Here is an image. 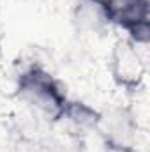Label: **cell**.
Returning a JSON list of instances; mask_svg holds the SVG:
<instances>
[{"label": "cell", "instance_id": "obj_1", "mask_svg": "<svg viewBox=\"0 0 150 152\" xmlns=\"http://www.w3.org/2000/svg\"><path fill=\"white\" fill-rule=\"evenodd\" d=\"M18 94L34 113L51 122L62 118L69 103L55 78L37 66H32L20 75Z\"/></svg>", "mask_w": 150, "mask_h": 152}, {"label": "cell", "instance_id": "obj_2", "mask_svg": "<svg viewBox=\"0 0 150 152\" xmlns=\"http://www.w3.org/2000/svg\"><path fill=\"white\" fill-rule=\"evenodd\" d=\"M113 80L129 90H138L147 75V60L140 51V44L131 39H118L110 57Z\"/></svg>", "mask_w": 150, "mask_h": 152}, {"label": "cell", "instance_id": "obj_3", "mask_svg": "<svg viewBox=\"0 0 150 152\" xmlns=\"http://www.w3.org/2000/svg\"><path fill=\"white\" fill-rule=\"evenodd\" d=\"M110 23L129 32V39L145 44L150 37V0H104Z\"/></svg>", "mask_w": 150, "mask_h": 152}, {"label": "cell", "instance_id": "obj_4", "mask_svg": "<svg viewBox=\"0 0 150 152\" xmlns=\"http://www.w3.org/2000/svg\"><path fill=\"white\" fill-rule=\"evenodd\" d=\"M74 20L81 30L90 34H99L111 25L104 0H79L74 9Z\"/></svg>", "mask_w": 150, "mask_h": 152}, {"label": "cell", "instance_id": "obj_5", "mask_svg": "<svg viewBox=\"0 0 150 152\" xmlns=\"http://www.w3.org/2000/svg\"><path fill=\"white\" fill-rule=\"evenodd\" d=\"M16 152H48L42 145H39L36 142H28V140H23V142H20V145H18V149Z\"/></svg>", "mask_w": 150, "mask_h": 152}]
</instances>
